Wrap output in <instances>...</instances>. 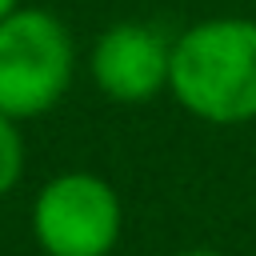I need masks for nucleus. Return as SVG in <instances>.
<instances>
[{
	"mask_svg": "<svg viewBox=\"0 0 256 256\" xmlns=\"http://www.w3.org/2000/svg\"><path fill=\"white\" fill-rule=\"evenodd\" d=\"M172 100L216 128L256 120V20L208 16L172 40Z\"/></svg>",
	"mask_w": 256,
	"mask_h": 256,
	"instance_id": "f257e3e1",
	"label": "nucleus"
},
{
	"mask_svg": "<svg viewBox=\"0 0 256 256\" xmlns=\"http://www.w3.org/2000/svg\"><path fill=\"white\" fill-rule=\"evenodd\" d=\"M76 76V40L68 24L48 12L20 4L0 20V112L12 120H36L52 112Z\"/></svg>",
	"mask_w": 256,
	"mask_h": 256,
	"instance_id": "f03ea898",
	"label": "nucleus"
},
{
	"mask_svg": "<svg viewBox=\"0 0 256 256\" xmlns=\"http://www.w3.org/2000/svg\"><path fill=\"white\" fill-rule=\"evenodd\" d=\"M28 232L44 256H112L124 232L120 192L88 168L56 172L32 196Z\"/></svg>",
	"mask_w": 256,
	"mask_h": 256,
	"instance_id": "7ed1b4c3",
	"label": "nucleus"
},
{
	"mask_svg": "<svg viewBox=\"0 0 256 256\" xmlns=\"http://www.w3.org/2000/svg\"><path fill=\"white\" fill-rule=\"evenodd\" d=\"M172 36L148 20L108 24L88 52V76L100 96L116 104H148L168 92Z\"/></svg>",
	"mask_w": 256,
	"mask_h": 256,
	"instance_id": "20e7f679",
	"label": "nucleus"
},
{
	"mask_svg": "<svg viewBox=\"0 0 256 256\" xmlns=\"http://www.w3.org/2000/svg\"><path fill=\"white\" fill-rule=\"evenodd\" d=\"M24 164H28V148H24L20 120L0 112V200L16 192V184L24 180Z\"/></svg>",
	"mask_w": 256,
	"mask_h": 256,
	"instance_id": "39448f33",
	"label": "nucleus"
},
{
	"mask_svg": "<svg viewBox=\"0 0 256 256\" xmlns=\"http://www.w3.org/2000/svg\"><path fill=\"white\" fill-rule=\"evenodd\" d=\"M176 256H224V252H216V248H184Z\"/></svg>",
	"mask_w": 256,
	"mask_h": 256,
	"instance_id": "423d86ee",
	"label": "nucleus"
},
{
	"mask_svg": "<svg viewBox=\"0 0 256 256\" xmlns=\"http://www.w3.org/2000/svg\"><path fill=\"white\" fill-rule=\"evenodd\" d=\"M16 8H20V0H0V20H4V16H12Z\"/></svg>",
	"mask_w": 256,
	"mask_h": 256,
	"instance_id": "0eeeda50",
	"label": "nucleus"
}]
</instances>
